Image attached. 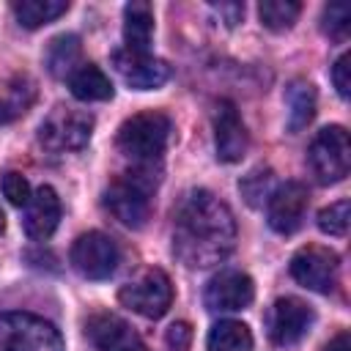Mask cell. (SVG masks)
I'll return each instance as SVG.
<instances>
[{
  "mask_svg": "<svg viewBox=\"0 0 351 351\" xmlns=\"http://www.w3.org/2000/svg\"><path fill=\"white\" fill-rule=\"evenodd\" d=\"M321 30L329 38H346L351 30V5L348 3H329L321 14Z\"/></svg>",
  "mask_w": 351,
  "mask_h": 351,
  "instance_id": "obj_27",
  "label": "cell"
},
{
  "mask_svg": "<svg viewBox=\"0 0 351 351\" xmlns=\"http://www.w3.org/2000/svg\"><path fill=\"white\" fill-rule=\"evenodd\" d=\"M0 351H63V340L33 313H0Z\"/></svg>",
  "mask_w": 351,
  "mask_h": 351,
  "instance_id": "obj_4",
  "label": "cell"
},
{
  "mask_svg": "<svg viewBox=\"0 0 351 351\" xmlns=\"http://www.w3.org/2000/svg\"><path fill=\"white\" fill-rule=\"evenodd\" d=\"M337 271H340V261L337 252H332L329 247L307 244L296 250L291 258V277L315 293H332L337 285Z\"/></svg>",
  "mask_w": 351,
  "mask_h": 351,
  "instance_id": "obj_8",
  "label": "cell"
},
{
  "mask_svg": "<svg viewBox=\"0 0 351 351\" xmlns=\"http://www.w3.org/2000/svg\"><path fill=\"white\" fill-rule=\"evenodd\" d=\"M60 197L52 186H38L27 206H25V214H22V228L30 239H49L60 222Z\"/></svg>",
  "mask_w": 351,
  "mask_h": 351,
  "instance_id": "obj_15",
  "label": "cell"
},
{
  "mask_svg": "<svg viewBox=\"0 0 351 351\" xmlns=\"http://www.w3.org/2000/svg\"><path fill=\"white\" fill-rule=\"evenodd\" d=\"M307 162L318 184H337L348 176L351 170V140L343 126H324L310 148H307Z\"/></svg>",
  "mask_w": 351,
  "mask_h": 351,
  "instance_id": "obj_6",
  "label": "cell"
},
{
  "mask_svg": "<svg viewBox=\"0 0 351 351\" xmlns=\"http://www.w3.org/2000/svg\"><path fill=\"white\" fill-rule=\"evenodd\" d=\"M214 11L225 19L228 27H236L241 22V16H244V5L241 3H219V5H214Z\"/></svg>",
  "mask_w": 351,
  "mask_h": 351,
  "instance_id": "obj_31",
  "label": "cell"
},
{
  "mask_svg": "<svg viewBox=\"0 0 351 351\" xmlns=\"http://www.w3.org/2000/svg\"><path fill=\"white\" fill-rule=\"evenodd\" d=\"M69 88H71V96L80 99V101H107V99H112L110 77L93 63H82L69 77Z\"/></svg>",
  "mask_w": 351,
  "mask_h": 351,
  "instance_id": "obj_18",
  "label": "cell"
},
{
  "mask_svg": "<svg viewBox=\"0 0 351 351\" xmlns=\"http://www.w3.org/2000/svg\"><path fill=\"white\" fill-rule=\"evenodd\" d=\"M85 332H88L90 343L96 346V351H118L126 340L134 337L132 326L123 318L112 315V313H96V315H90L88 324H85Z\"/></svg>",
  "mask_w": 351,
  "mask_h": 351,
  "instance_id": "obj_16",
  "label": "cell"
},
{
  "mask_svg": "<svg viewBox=\"0 0 351 351\" xmlns=\"http://www.w3.org/2000/svg\"><path fill=\"white\" fill-rule=\"evenodd\" d=\"M154 36V11L148 3H126L123 8V49L148 52Z\"/></svg>",
  "mask_w": 351,
  "mask_h": 351,
  "instance_id": "obj_17",
  "label": "cell"
},
{
  "mask_svg": "<svg viewBox=\"0 0 351 351\" xmlns=\"http://www.w3.org/2000/svg\"><path fill=\"white\" fill-rule=\"evenodd\" d=\"M326 351H351V340H348V332H340L329 346Z\"/></svg>",
  "mask_w": 351,
  "mask_h": 351,
  "instance_id": "obj_32",
  "label": "cell"
},
{
  "mask_svg": "<svg viewBox=\"0 0 351 351\" xmlns=\"http://www.w3.org/2000/svg\"><path fill=\"white\" fill-rule=\"evenodd\" d=\"M236 244V219L230 208L208 189H192L173 225V252L184 266L206 269L230 255Z\"/></svg>",
  "mask_w": 351,
  "mask_h": 351,
  "instance_id": "obj_1",
  "label": "cell"
},
{
  "mask_svg": "<svg viewBox=\"0 0 351 351\" xmlns=\"http://www.w3.org/2000/svg\"><path fill=\"white\" fill-rule=\"evenodd\" d=\"M112 69L134 90H154L170 80V66L162 58H154L148 52L115 49L112 52Z\"/></svg>",
  "mask_w": 351,
  "mask_h": 351,
  "instance_id": "obj_13",
  "label": "cell"
},
{
  "mask_svg": "<svg viewBox=\"0 0 351 351\" xmlns=\"http://www.w3.org/2000/svg\"><path fill=\"white\" fill-rule=\"evenodd\" d=\"M208 351H252V332L241 321H219L211 326L206 337Z\"/></svg>",
  "mask_w": 351,
  "mask_h": 351,
  "instance_id": "obj_22",
  "label": "cell"
},
{
  "mask_svg": "<svg viewBox=\"0 0 351 351\" xmlns=\"http://www.w3.org/2000/svg\"><path fill=\"white\" fill-rule=\"evenodd\" d=\"M118 299L143 318H162L173 304V282L162 269H145L118 291Z\"/></svg>",
  "mask_w": 351,
  "mask_h": 351,
  "instance_id": "obj_7",
  "label": "cell"
},
{
  "mask_svg": "<svg viewBox=\"0 0 351 351\" xmlns=\"http://www.w3.org/2000/svg\"><path fill=\"white\" fill-rule=\"evenodd\" d=\"M66 11H69L66 0H19V3H14V16L27 30L49 25L58 16H63Z\"/></svg>",
  "mask_w": 351,
  "mask_h": 351,
  "instance_id": "obj_23",
  "label": "cell"
},
{
  "mask_svg": "<svg viewBox=\"0 0 351 351\" xmlns=\"http://www.w3.org/2000/svg\"><path fill=\"white\" fill-rule=\"evenodd\" d=\"M173 123L165 112L159 110H145L132 118H126L118 129V148L123 156H129L137 167H151L154 162L162 159L167 143H170Z\"/></svg>",
  "mask_w": 351,
  "mask_h": 351,
  "instance_id": "obj_2",
  "label": "cell"
},
{
  "mask_svg": "<svg viewBox=\"0 0 351 351\" xmlns=\"http://www.w3.org/2000/svg\"><path fill=\"white\" fill-rule=\"evenodd\" d=\"M118 247L115 241L101 233V230H88L82 233L69 252L71 266L85 277V280H107L118 269Z\"/></svg>",
  "mask_w": 351,
  "mask_h": 351,
  "instance_id": "obj_9",
  "label": "cell"
},
{
  "mask_svg": "<svg viewBox=\"0 0 351 351\" xmlns=\"http://www.w3.org/2000/svg\"><path fill=\"white\" fill-rule=\"evenodd\" d=\"M151 167H137L134 173L115 178L104 192V206L126 228H143L151 217V192L156 178H148Z\"/></svg>",
  "mask_w": 351,
  "mask_h": 351,
  "instance_id": "obj_3",
  "label": "cell"
},
{
  "mask_svg": "<svg viewBox=\"0 0 351 351\" xmlns=\"http://www.w3.org/2000/svg\"><path fill=\"white\" fill-rule=\"evenodd\" d=\"M3 228H5V214H3V208H0V233H3Z\"/></svg>",
  "mask_w": 351,
  "mask_h": 351,
  "instance_id": "obj_34",
  "label": "cell"
},
{
  "mask_svg": "<svg viewBox=\"0 0 351 351\" xmlns=\"http://www.w3.org/2000/svg\"><path fill=\"white\" fill-rule=\"evenodd\" d=\"M299 14H302V3H296V0H263L258 5V16H261L263 27H269L274 33L291 30L293 22L299 19Z\"/></svg>",
  "mask_w": 351,
  "mask_h": 351,
  "instance_id": "obj_24",
  "label": "cell"
},
{
  "mask_svg": "<svg viewBox=\"0 0 351 351\" xmlns=\"http://www.w3.org/2000/svg\"><path fill=\"white\" fill-rule=\"evenodd\" d=\"M80 55H82L80 38L71 36V33H63V36H55L49 41V47L44 52V63H47L52 77H71L82 66Z\"/></svg>",
  "mask_w": 351,
  "mask_h": 351,
  "instance_id": "obj_19",
  "label": "cell"
},
{
  "mask_svg": "<svg viewBox=\"0 0 351 351\" xmlns=\"http://www.w3.org/2000/svg\"><path fill=\"white\" fill-rule=\"evenodd\" d=\"M118 351H148V348H145V346L140 343V337L134 335V337H132V340H126V343H123Z\"/></svg>",
  "mask_w": 351,
  "mask_h": 351,
  "instance_id": "obj_33",
  "label": "cell"
},
{
  "mask_svg": "<svg viewBox=\"0 0 351 351\" xmlns=\"http://www.w3.org/2000/svg\"><path fill=\"white\" fill-rule=\"evenodd\" d=\"M255 299V282L250 274L236 271V269H225L219 274H214L203 291V304L211 313H233V310H244L250 302Z\"/></svg>",
  "mask_w": 351,
  "mask_h": 351,
  "instance_id": "obj_12",
  "label": "cell"
},
{
  "mask_svg": "<svg viewBox=\"0 0 351 351\" xmlns=\"http://www.w3.org/2000/svg\"><path fill=\"white\" fill-rule=\"evenodd\" d=\"M214 148L219 162H239L247 151V129L233 101L219 99L214 104Z\"/></svg>",
  "mask_w": 351,
  "mask_h": 351,
  "instance_id": "obj_14",
  "label": "cell"
},
{
  "mask_svg": "<svg viewBox=\"0 0 351 351\" xmlns=\"http://www.w3.org/2000/svg\"><path fill=\"white\" fill-rule=\"evenodd\" d=\"M36 101V85L30 77H14L5 88H0V123H8L30 110Z\"/></svg>",
  "mask_w": 351,
  "mask_h": 351,
  "instance_id": "obj_21",
  "label": "cell"
},
{
  "mask_svg": "<svg viewBox=\"0 0 351 351\" xmlns=\"http://www.w3.org/2000/svg\"><path fill=\"white\" fill-rule=\"evenodd\" d=\"M348 222H351V203L348 200H337V203L318 211V228L326 236H346Z\"/></svg>",
  "mask_w": 351,
  "mask_h": 351,
  "instance_id": "obj_26",
  "label": "cell"
},
{
  "mask_svg": "<svg viewBox=\"0 0 351 351\" xmlns=\"http://www.w3.org/2000/svg\"><path fill=\"white\" fill-rule=\"evenodd\" d=\"M285 104H288V132H302L315 115V88L304 80L288 82Z\"/></svg>",
  "mask_w": 351,
  "mask_h": 351,
  "instance_id": "obj_20",
  "label": "cell"
},
{
  "mask_svg": "<svg viewBox=\"0 0 351 351\" xmlns=\"http://www.w3.org/2000/svg\"><path fill=\"white\" fill-rule=\"evenodd\" d=\"M165 343H167L170 351H189V346H192V326L184 324V321L173 324L165 332Z\"/></svg>",
  "mask_w": 351,
  "mask_h": 351,
  "instance_id": "obj_30",
  "label": "cell"
},
{
  "mask_svg": "<svg viewBox=\"0 0 351 351\" xmlns=\"http://www.w3.org/2000/svg\"><path fill=\"white\" fill-rule=\"evenodd\" d=\"M313 321H315V315H313L310 304H304L296 296H282L269 307L266 332L274 346H293L310 332Z\"/></svg>",
  "mask_w": 351,
  "mask_h": 351,
  "instance_id": "obj_11",
  "label": "cell"
},
{
  "mask_svg": "<svg viewBox=\"0 0 351 351\" xmlns=\"http://www.w3.org/2000/svg\"><path fill=\"white\" fill-rule=\"evenodd\" d=\"M332 82H335L340 99H348L351 96V55L348 52H343L335 60V66H332Z\"/></svg>",
  "mask_w": 351,
  "mask_h": 351,
  "instance_id": "obj_29",
  "label": "cell"
},
{
  "mask_svg": "<svg viewBox=\"0 0 351 351\" xmlns=\"http://www.w3.org/2000/svg\"><path fill=\"white\" fill-rule=\"evenodd\" d=\"M93 134V115L74 107H55L38 126V143L52 154L82 151Z\"/></svg>",
  "mask_w": 351,
  "mask_h": 351,
  "instance_id": "obj_5",
  "label": "cell"
},
{
  "mask_svg": "<svg viewBox=\"0 0 351 351\" xmlns=\"http://www.w3.org/2000/svg\"><path fill=\"white\" fill-rule=\"evenodd\" d=\"M3 195L8 197L11 206H19L25 208L27 200H30V184L22 173H5L3 176Z\"/></svg>",
  "mask_w": 351,
  "mask_h": 351,
  "instance_id": "obj_28",
  "label": "cell"
},
{
  "mask_svg": "<svg viewBox=\"0 0 351 351\" xmlns=\"http://www.w3.org/2000/svg\"><path fill=\"white\" fill-rule=\"evenodd\" d=\"M239 189H241V195L247 197L250 206H261L274 192V173L269 167H255L239 181Z\"/></svg>",
  "mask_w": 351,
  "mask_h": 351,
  "instance_id": "obj_25",
  "label": "cell"
},
{
  "mask_svg": "<svg viewBox=\"0 0 351 351\" xmlns=\"http://www.w3.org/2000/svg\"><path fill=\"white\" fill-rule=\"evenodd\" d=\"M307 206H310L307 186L299 181H285L274 186V192L266 200V222L274 233L291 236L304 225Z\"/></svg>",
  "mask_w": 351,
  "mask_h": 351,
  "instance_id": "obj_10",
  "label": "cell"
}]
</instances>
